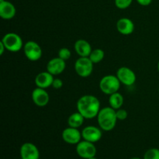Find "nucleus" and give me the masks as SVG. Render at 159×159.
I'll list each match as a JSON object with an SVG mask.
<instances>
[{
	"label": "nucleus",
	"instance_id": "1",
	"mask_svg": "<svg viewBox=\"0 0 159 159\" xmlns=\"http://www.w3.org/2000/svg\"><path fill=\"white\" fill-rule=\"evenodd\" d=\"M78 112L85 117L91 120L96 117L100 110V101L93 95H84L81 96L76 104Z\"/></svg>",
	"mask_w": 159,
	"mask_h": 159
},
{
	"label": "nucleus",
	"instance_id": "2",
	"mask_svg": "<svg viewBox=\"0 0 159 159\" xmlns=\"http://www.w3.org/2000/svg\"><path fill=\"white\" fill-rule=\"evenodd\" d=\"M96 118L101 130L107 132L111 131L115 128L118 120L116 115V110L110 107L100 109Z\"/></svg>",
	"mask_w": 159,
	"mask_h": 159
},
{
	"label": "nucleus",
	"instance_id": "3",
	"mask_svg": "<svg viewBox=\"0 0 159 159\" xmlns=\"http://www.w3.org/2000/svg\"><path fill=\"white\" fill-rule=\"evenodd\" d=\"M120 84L116 75H107L103 76L99 81V89L102 93L110 96L113 93L119 91Z\"/></svg>",
	"mask_w": 159,
	"mask_h": 159
},
{
	"label": "nucleus",
	"instance_id": "4",
	"mask_svg": "<svg viewBox=\"0 0 159 159\" xmlns=\"http://www.w3.org/2000/svg\"><path fill=\"white\" fill-rule=\"evenodd\" d=\"M6 47V51L15 53L23 49V41L21 37L16 33H8L3 36L1 40Z\"/></svg>",
	"mask_w": 159,
	"mask_h": 159
},
{
	"label": "nucleus",
	"instance_id": "5",
	"mask_svg": "<svg viewBox=\"0 0 159 159\" xmlns=\"http://www.w3.org/2000/svg\"><path fill=\"white\" fill-rule=\"evenodd\" d=\"M93 65L89 57H79L75 62V71L80 77L87 78L93 73Z\"/></svg>",
	"mask_w": 159,
	"mask_h": 159
},
{
	"label": "nucleus",
	"instance_id": "6",
	"mask_svg": "<svg viewBox=\"0 0 159 159\" xmlns=\"http://www.w3.org/2000/svg\"><path fill=\"white\" fill-rule=\"evenodd\" d=\"M23 52L26 58L30 61H37L43 54V51L40 45L34 40L26 42L23 46Z\"/></svg>",
	"mask_w": 159,
	"mask_h": 159
},
{
	"label": "nucleus",
	"instance_id": "7",
	"mask_svg": "<svg viewBox=\"0 0 159 159\" xmlns=\"http://www.w3.org/2000/svg\"><path fill=\"white\" fill-rule=\"evenodd\" d=\"M76 152L78 155L82 158L89 159L93 157H96V148L94 143L84 140L76 144Z\"/></svg>",
	"mask_w": 159,
	"mask_h": 159
},
{
	"label": "nucleus",
	"instance_id": "8",
	"mask_svg": "<svg viewBox=\"0 0 159 159\" xmlns=\"http://www.w3.org/2000/svg\"><path fill=\"white\" fill-rule=\"evenodd\" d=\"M116 75L120 83L124 84V85H127V86L133 85L137 80V76L134 71L128 67L123 66L118 68Z\"/></svg>",
	"mask_w": 159,
	"mask_h": 159
},
{
	"label": "nucleus",
	"instance_id": "9",
	"mask_svg": "<svg viewBox=\"0 0 159 159\" xmlns=\"http://www.w3.org/2000/svg\"><path fill=\"white\" fill-rule=\"evenodd\" d=\"M61 137L63 141L68 144H78L82 138V132L79 128L68 127L62 131Z\"/></svg>",
	"mask_w": 159,
	"mask_h": 159
},
{
	"label": "nucleus",
	"instance_id": "10",
	"mask_svg": "<svg viewBox=\"0 0 159 159\" xmlns=\"http://www.w3.org/2000/svg\"><path fill=\"white\" fill-rule=\"evenodd\" d=\"M102 130L100 127L95 126H87L82 130V136L85 141L92 143H96L102 138Z\"/></svg>",
	"mask_w": 159,
	"mask_h": 159
},
{
	"label": "nucleus",
	"instance_id": "11",
	"mask_svg": "<svg viewBox=\"0 0 159 159\" xmlns=\"http://www.w3.org/2000/svg\"><path fill=\"white\" fill-rule=\"evenodd\" d=\"M31 99L36 106L39 107H44L49 102L50 96L44 89L37 87L33 90Z\"/></svg>",
	"mask_w": 159,
	"mask_h": 159
},
{
	"label": "nucleus",
	"instance_id": "12",
	"mask_svg": "<svg viewBox=\"0 0 159 159\" xmlns=\"http://www.w3.org/2000/svg\"><path fill=\"white\" fill-rule=\"evenodd\" d=\"M20 156L22 159H39L40 152L35 144L26 142L20 148Z\"/></svg>",
	"mask_w": 159,
	"mask_h": 159
},
{
	"label": "nucleus",
	"instance_id": "13",
	"mask_svg": "<svg viewBox=\"0 0 159 159\" xmlns=\"http://www.w3.org/2000/svg\"><path fill=\"white\" fill-rule=\"evenodd\" d=\"M66 68L65 61L59 57L51 59L47 64V71L53 75H58L63 73Z\"/></svg>",
	"mask_w": 159,
	"mask_h": 159
},
{
	"label": "nucleus",
	"instance_id": "14",
	"mask_svg": "<svg viewBox=\"0 0 159 159\" xmlns=\"http://www.w3.org/2000/svg\"><path fill=\"white\" fill-rule=\"evenodd\" d=\"M54 79V75L48 72V71H41L37 75L35 79H34V82H35V85L37 87L46 89L52 86Z\"/></svg>",
	"mask_w": 159,
	"mask_h": 159
},
{
	"label": "nucleus",
	"instance_id": "15",
	"mask_svg": "<svg viewBox=\"0 0 159 159\" xmlns=\"http://www.w3.org/2000/svg\"><path fill=\"white\" fill-rule=\"evenodd\" d=\"M16 13L15 6L9 1L0 2V17L2 20H9L14 18Z\"/></svg>",
	"mask_w": 159,
	"mask_h": 159
},
{
	"label": "nucleus",
	"instance_id": "16",
	"mask_svg": "<svg viewBox=\"0 0 159 159\" xmlns=\"http://www.w3.org/2000/svg\"><path fill=\"white\" fill-rule=\"evenodd\" d=\"M116 30L118 32L123 35H130L134 30V23L130 19L123 17L116 22Z\"/></svg>",
	"mask_w": 159,
	"mask_h": 159
},
{
	"label": "nucleus",
	"instance_id": "17",
	"mask_svg": "<svg viewBox=\"0 0 159 159\" xmlns=\"http://www.w3.org/2000/svg\"><path fill=\"white\" fill-rule=\"evenodd\" d=\"M74 48L76 54L79 57H89L93 51L91 44L84 39H79L76 40L75 42Z\"/></svg>",
	"mask_w": 159,
	"mask_h": 159
},
{
	"label": "nucleus",
	"instance_id": "18",
	"mask_svg": "<svg viewBox=\"0 0 159 159\" xmlns=\"http://www.w3.org/2000/svg\"><path fill=\"white\" fill-rule=\"evenodd\" d=\"M85 117L81 114L79 112H75L68 116V127H74V128H79L83 124Z\"/></svg>",
	"mask_w": 159,
	"mask_h": 159
},
{
	"label": "nucleus",
	"instance_id": "19",
	"mask_svg": "<svg viewBox=\"0 0 159 159\" xmlns=\"http://www.w3.org/2000/svg\"><path fill=\"white\" fill-rule=\"evenodd\" d=\"M124 102V98L122 96V94L116 92V93H113L109 97V104L110 107L114 109L115 110L120 109L122 107L123 104Z\"/></svg>",
	"mask_w": 159,
	"mask_h": 159
},
{
	"label": "nucleus",
	"instance_id": "20",
	"mask_svg": "<svg viewBox=\"0 0 159 159\" xmlns=\"http://www.w3.org/2000/svg\"><path fill=\"white\" fill-rule=\"evenodd\" d=\"M104 57H105V52L103 50L100 49V48L93 49L90 55L89 56L93 64H98L101 62L104 59Z\"/></svg>",
	"mask_w": 159,
	"mask_h": 159
},
{
	"label": "nucleus",
	"instance_id": "21",
	"mask_svg": "<svg viewBox=\"0 0 159 159\" xmlns=\"http://www.w3.org/2000/svg\"><path fill=\"white\" fill-rule=\"evenodd\" d=\"M143 159H159V149L150 148L145 152Z\"/></svg>",
	"mask_w": 159,
	"mask_h": 159
},
{
	"label": "nucleus",
	"instance_id": "22",
	"mask_svg": "<svg viewBox=\"0 0 159 159\" xmlns=\"http://www.w3.org/2000/svg\"><path fill=\"white\" fill-rule=\"evenodd\" d=\"M133 0H114V4L120 9H125L130 7Z\"/></svg>",
	"mask_w": 159,
	"mask_h": 159
},
{
	"label": "nucleus",
	"instance_id": "23",
	"mask_svg": "<svg viewBox=\"0 0 159 159\" xmlns=\"http://www.w3.org/2000/svg\"><path fill=\"white\" fill-rule=\"evenodd\" d=\"M71 53L68 48H62L58 51V57L63 60L67 61L71 57Z\"/></svg>",
	"mask_w": 159,
	"mask_h": 159
},
{
	"label": "nucleus",
	"instance_id": "24",
	"mask_svg": "<svg viewBox=\"0 0 159 159\" xmlns=\"http://www.w3.org/2000/svg\"><path fill=\"white\" fill-rule=\"evenodd\" d=\"M116 115L118 120H124L128 116V113L126 110L120 108L116 110Z\"/></svg>",
	"mask_w": 159,
	"mask_h": 159
},
{
	"label": "nucleus",
	"instance_id": "25",
	"mask_svg": "<svg viewBox=\"0 0 159 159\" xmlns=\"http://www.w3.org/2000/svg\"><path fill=\"white\" fill-rule=\"evenodd\" d=\"M63 86V82H62L61 79H54V81H53L52 86L54 89H59L62 88Z\"/></svg>",
	"mask_w": 159,
	"mask_h": 159
},
{
	"label": "nucleus",
	"instance_id": "26",
	"mask_svg": "<svg viewBox=\"0 0 159 159\" xmlns=\"http://www.w3.org/2000/svg\"><path fill=\"white\" fill-rule=\"evenodd\" d=\"M136 1L138 4L142 6H148L152 2V0H136Z\"/></svg>",
	"mask_w": 159,
	"mask_h": 159
},
{
	"label": "nucleus",
	"instance_id": "27",
	"mask_svg": "<svg viewBox=\"0 0 159 159\" xmlns=\"http://www.w3.org/2000/svg\"><path fill=\"white\" fill-rule=\"evenodd\" d=\"M5 51H6V47L3 44V43L2 41H0V55H2L4 54Z\"/></svg>",
	"mask_w": 159,
	"mask_h": 159
},
{
	"label": "nucleus",
	"instance_id": "28",
	"mask_svg": "<svg viewBox=\"0 0 159 159\" xmlns=\"http://www.w3.org/2000/svg\"><path fill=\"white\" fill-rule=\"evenodd\" d=\"M130 159H142V158H138V157H134V158H130Z\"/></svg>",
	"mask_w": 159,
	"mask_h": 159
},
{
	"label": "nucleus",
	"instance_id": "29",
	"mask_svg": "<svg viewBox=\"0 0 159 159\" xmlns=\"http://www.w3.org/2000/svg\"><path fill=\"white\" fill-rule=\"evenodd\" d=\"M89 159H97L96 158V157H93V158H89Z\"/></svg>",
	"mask_w": 159,
	"mask_h": 159
},
{
	"label": "nucleus",
	"instance_id": "30",
	"mask_svg": "<svg viewBox=\"0 0 159 159\" xmlns=\"http://www.w3.org/2000/svg\"><path fill=\"white\" fill-rule=\"evenodd\" d=\"M158 72H159V61L158 62Z\"/></svg>",
	"mask_w": 159,
	"mask_h": 159
},
{
	"label": "nucleus",
	"instance_id": "31",
	"mask_svg": "<svg viewBox=\"0 0 159 159\" xmlns=\"http://www.w3.org/2000/svg\"><path fill=\"white\" fill-rule=\"evenodd\" d=\"M3 1H5V0H0V2H3Z\"/></svg>",
	"mask_w": 159,
	"mask_h": 159
},
{
	"label": "nucleus",
	"instance_id": "32",
	"mask_svg": "<svg viewBox=\"0 0 159 159\" xmlns=\"http://www.w3.org/2000/svg\"><path fill=\"white\" fill-rule=\"evenodd\" d=\"M158 93H159V88H158Z\"/></svg>",
	"mask_w": 159,
	"mask_h": 159
}]
</instances>
